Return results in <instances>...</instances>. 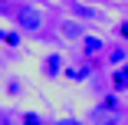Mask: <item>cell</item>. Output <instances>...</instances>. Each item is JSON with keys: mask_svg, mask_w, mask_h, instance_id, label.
I'll use <instances>...</instances> for the list:
<instances>
[{"mask_svg": "<svg viewBox=\"0 0 128 125\" xmlns=\"http://www.w3.org/2000/svg\"><path fill=\"white\" fill-rule=\"evenodd\" d=\"M122 122V105H118V92L105 95L102 102L89 112V125H118Z\"/></svg>", "mask_w": 128, "mask_h": 125, "instance_id": "cell-1", "label": "cell"}, {"mask_svg": "<svg viewBox=\"0 0 128 125\" xmlns=\"http://www.w3.org/2000/svg\"><path fill=\"white\" fill-rule=\"evenodd\" d=\"M13 20H16V27H20L23 33H36V30L43 27V13H40L33 4L16 7V10H13Z\"/></svg>", "mask_w": 128, "mask_h": 125, "instance_id": "cell-2", "label": "cell"}, {"mask_svg": "<svg viewBox=\"0 0 128 125\" xmlns=\"http://www.w3.org/2000/svg\"><path fill=\"white\" fill-rule=\"evenodd\" d=\"M59 72H62V53H49L43 59V76L46 79H56Z\"/></svg>", "mask_w": 128, "mask_h": 125, "instance_id": "cell-3", "label": "cell"}, {"mask_svg": "<svg viewBox=\"0 0 128 125\" xmlns=\"http://www.w3.org/2000/svg\"><path fill=\"white\" fill-rule=\"evenodd\" d=\"M112 89H115V92H128V63H125V66H115V72H112Z\"/></svg>", "mask_w": 128, "mask_h": 125, "instance_id": "cell-4", "label": "cell"}, {"mask_svg": "<svg viewBox=\"0 0 128 125\" xmlns=\"http://www.w3.org/2000/svg\"><path fill=\"white\" fill-rule=\"evenodd\" d=\"M82 49H86V56H95V53H102V49H105V43H102L98 36H82Z\"/></svg>", "mask_w": 128, "mask_h": 125, "instance_id": "cell-5", "label": "cell"}, {"mask_svg": "<svg viewBox=\"0 0 128 125\" xmlns=\"http://www.w3.org/2000/svg\"><path fill=\"white\" fill-rule=\"evenodd\" d=\"M89 72H92V63H86V66H72V69H66V76H69V79H76V82H82V79H89Z\"/></svg>", "mask_w": 128, "mask_h": 125, "instance_id": "cell-6", "label": "cell"}, {"mask_svg": "<svg viewBox=\"0 0 128 125\" xmlns=\"http://www.w3.org/2000/svg\"><path fill=\"white\" fill-rule=\"evenodd\" d=\"M108 63H112V66H125V63H128V49H125V46H115L112 53H108Z\"/></svg>", "mask_w": 128, "mask_h": 125, "instance_id": "cell-7", "label": "cell"}, {"mask_svg": "<svg viewBox=\"0 0 128 125\" xmlns=\"http://www.w3.org/2000/svg\"><path fill=\"white\" fill-rule=\"evenodd\" d=\"M69 7L79 13V17H89V20H98V10H92V7H82V4H76V0H69Z\"/></svg>", "mask_w": 128, "mask_h": 125, "instance_id": "cell-8", "label": "cell"}, {"mask_svg": "<svg viewBox=\"0 0 128 125\" xmlns=\"http://www.w3.org/2000/svg\"><path fill=\"white\" fill-rule=\"evenodd\" d=\"M62 33H66V36H86V33H82V23H76V20H66V23H62Z\"/></svg>", "mask_w": 128, "mask_h": 125, "instance_id": "cell-9", "label": "cell"}, {"mask_svg": "<svg viewBox=\"0 0 128 125\" xmlns=\"http://www.w3.org/2000/svg\"><path fill=\"white\" fill-rule=\"evenodd\" d=\"M23 125H46V122H43V115H36V112H26V115H23Z\"/></svg>", "mask_w": 128, "mask_h": 125, "instance_id": "cell-10", "label": "cell"}, {"mask_svg": "<svg viewBox=\"0 0 128 125\" xmlns=\"http://www.w3.org/2000/svg\"><path fill=\"white\" fill-rule=\"evenodd\" d=\"M118 36L128 43V20H122V23H118Z\"/></svg>", "mask_w": 128, "mask_h": 125, "instance_id": "cell-11", "label": "cell"}, {"mask_svg": "<svg viewBox=\"0 0 128 125\" xmlns=\"http://www.w3.org/2000/svg\"><path fill=\"white\" fill-rule=\"evenodd\" d=\"M53 125H86V122H79V118H59V122H53Z\"/></svg>", "mask_w": 128, "mask_h": 125, "instance_id": "cell-12", "label": "cell"}, {"mask_svg": "<svg viewBox=\"0 0 128 125\" xmlns=\"http://www.w3.org/2000/svg\"><path fill=\"white\" fill-rule=\"evenodd\" d=\"M4 43H7V46H16V43H20V36H16V33H7V40H4Z\"/></svg>", "mask_w": 128, "mask_h": 125, "instance_id": "cell-13", "label": "cell"}, {"mask_svg": "<svg viewBox=\"0 0 128 125\" xmlns=\"http://www.w3.org/2000/svg\"><path fill=\"white\" fill-rule=\"evenodd\" d=\"M0 125H13V122H0Z\"/></svg>", "mask_w": 128, "mask_h": 125, "instance_id": "cell-14", "label": "cell"}, {"mask_svg": "<svg viewBox=\"0 0 128 125\" xmlns=\"http://www.w3.org/2000/svg\"><path fill=\"white\" fill-rule=\"evenodd\" d=\"M125 4H128V0H125Z\"/></svg>", "mask_w": 128, "mask_h": 125, "instance_id": "cell-15", "label": "cell"}]
</instances>
